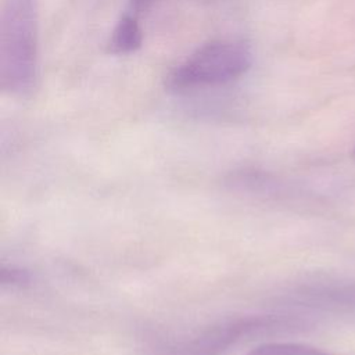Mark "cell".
Masks as SVG:
<instances>
[{"label": "cell", "instance_id": "cell-7", "mask_svg": "<svg viewBox=\"0 0 355 355\" xmlns=\"http://www.w3.org/2000/svg\"><path fill=\"white\" fill-rule=\"evenodd\" d=\"M31 282V276L25 269L12 265H1L0 269V283L1 286L22 287Z\"/></svg>", "mask_w": 355, "mask_h": 355}, {"label": "cell", "instance_id": "cell-3", "mask_svg": "<svg viewBox=\"0 0 355 355\" xmlns=\"http://www.w3.org/2000/svg\"><path fill=\"white\" fill-rule=\"evenodd\" d=\"M309 322L298 315H245L220 320L183 343L176 355H223L245 337L270 331H298Z\"/></svg>", "mask_w": 355, "mask_h": 355}, {"label": "cell", "instance_id": "cell-6", "mask_svg": "<svg viewBox=\"0 0 355 355\" xmlns=\"http://www.w3.org/2000/svg\"><path fill=\"white\" fill-rule=\"evenodd\" d=\"M247 355H334V354H330L320 348L301 344V343L273 341V343H265L255 347Z\"/></svg>", "mask_w": 355, "mask_h": 355}, {"label": "cell", "instance_id": "cell-5", "mask_svg": "<svg viewBox=\"0 0 355 355\" xmlns=\"http://www.w3.org/2000/svg\"><path fill=\"white\" fill-rule=\"evenodd\" d=\"M143 42L141 28L133 15H123L111 32L108 49L114 54H129L140 49Z\"/></svg>", "mask_w": 355, "mask_h": 355}, {"label": "cell", "instance_id": "cell-8", "mask_svg": "<svg viewBox=\"0 0 355 355\" xmlns=\"http://www.w3.org/2000/svg\"><path fill=\"white\" fill-rule=\"evenodd\" d=\"M154 0H130V4L135 10H143L148 7Z\"/></svg>", "mask_w": 355, "mask_h": 355}, {"label": "cell", "instance_id": "cell-2", "mask_svg": "<svg viewBox=\"0 0 355 355\" xmlns=\"http://www.w3.org/2000/svg\"><path fill=\"white\" fill-rule=\"evenodd\" d=\"M252 64L248 46L237 40H212L176 65L165 78L172 92H187L204 86L232 82L244 75Z\"/></svg>", "mask_w": 355, "mask_h": 355}, {"label": "cell", "instance_id": "cell-1", "mask_svg": "<svg viewBox=\"0 0 355 355\" xmlns=\"http://www.w3.org/2000/svg\"><path fill=\"white\" fill-rule=\"evenodd\" d=\"M36 0H3L0 24V87L25 96L37 76Z\"/></svg>", "mask_w": 355, "mask_h": 355}, {"label": "cell", "instance_id": "cell-4", "mask_svg": "<svg viewBox=\"0 0 355 355\" xmlns=\"http://www.w3.org/2000/svg\"><path fill=\"white\" fill-rule=\"evenodd\" d=\"M297 308L323 313H355V277H319L301 283L288 294Z\"/></svg>", "mask_w": 355, "mask_h": 355}]
</instances>
